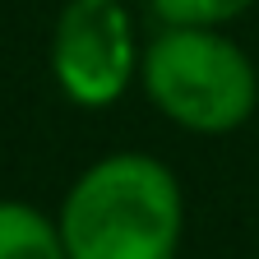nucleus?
I'll use <instances>...</instances> for the list:
<instances>
[{"label": "nucleus", "instance_id": "7ed1b4c3", "mask_svg": "<svg viewBox=\"0 0 259 259\" xmlns=\"http://www.w3.org/2000/svg\"><path fill=\"white\" fill-rule=\"evenodd\" d=\"M51 70L79 107H107L135 74V32L116 0H70L56 23Z\"/></svg>", "mask_w": 259, "mask_h": 259}, {"label": "nucleus", "instance_id": "f257e3e1", "mask_svg": "<svg viewBox=\"0 0 259 259\" xmlns=\"http://www.w3.org/2000/svg\"><path fill=\"white\" fill-rule=\"evenodd\" d=\"M185 204L157 157L116 153L88 167L60 208L70 259H176Z\"/></svg>", "mask_w": 259, "mask_h": 259}, {"label": "nucleus", "instance_id": "f03ea898", "mask_svg": "<svg viewBox=\"0 0 259 259\" xmlns=\"http://www.w3.org/2000/svg\"><path fill=\"white\" fill-rule=\"evenodd\" d=\"M144 88L157 111L199 135L245 125L259 97L250 56L213 28H167L144 56Z\"/></svg>", "mask_w": 259, "mask_h": 259}, {"label": "nucleus", "instance_id": "39448f33", "mask_svg": "<svg viewBox=\"0 0 259 259\" xmlns=\"http://www.w3.org/2000/svg\"><path fill=\"white\" fill-rule=\"evenodd\" d=\"M254 5V0H153L157 19H167L171 28H213L227 23Z\"/></svg>", "mask_w": 259, "mask_h": 259}, {"label": "nucleus", "instance_id": "20e7f679", "mask_svg": "<svg viewBox=\"0 0 259 259\" xmlns=\"http://www.w3.org/2000/svg\"><path fill=\"white\" fill-rule=\"evenodd\" d=\"M0 259H70L60 222L42 218L28 204L0 199Z\"/></svg>", "mask_w": 259, "mask_h": 259}]
</instances>
